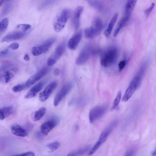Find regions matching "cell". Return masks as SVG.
Segmentation results:
<instances>
[{"instance_id": "obj_13", "label": "cell", "mask_w": 156, "mask_h": 156, "mask_svg": "<svg viewBox=\"0 0 156 156\" xmlns=\"http://www.w3.org/2000/svg\"><path fill=\"white\" fill-rule=\"evenodd\" d=\"M26 32L23 31H15L10 32L2 39V42H10L18 40L24 37L27 34Z\"/></svg>"}, {"instance_id": "obj_12", "label": "cell", "mask_w": 156, "mask_h": 156, "mask_svg": "<svg viewBox=\"0 0 156 156\" xmlns=\"http://www.w3.org/2000/svg\"><path fill=\"white\" fill-rule=\"evenodd\" d=\"M57 85L56 81H53L49 84L39 95V99L41 101L46 100Z\"/></svg>"}, {"instance_id": "obj_40", "label": "cell", "mask_w": 156, "mask_h": 156, "mask_svg": "<svg viewBox=\"0 0 156 156\" xmlns=\"http://www.w3.org/2000/svg\"><path fill=\"white\" fill-rule=\"evenodd\" d=\"M134 150L133 149H130L126 151L124 156H132L134 153Z\"/></svg>"}, {"instance_id": "obj_4", "label": "cell", "mask_w": 156, "mask_h": 156, "mask_svg": "<svg viewBox=\"0 0 156 156\" xmlns=\"http://www.w3.org/2000/svg\"><path fill=\"white\" fill-rule=\"evenodd\" d=\"M118 56V51L116 48L109 49L102 56L101 60V65L105 67L110 66L115 62Z\"/></svg>"}, {"instance_id": "obj_41", "label": "cell", "mask_w": 156, "mask_h": 156, "mask_svg": "<svg viewBox=\"0 0 156 156\" xmlns=\"http://www.w3.org/2000/svg\"><path fill=\"white\" fill-rule=\"evenodd\" d=\"M8 49L7 48L0 51V57L6 55L8 52Z\"/></svg>"}, {"instance_id": "obj_8", "label": "cell", "mask_w": 156, "mask_h": 156, "mask_svg": "<svg viewBox=\"0 0 156 156\" xmlns=\"http://www.w3.org/2000/svg\"><path fill=\"white\" fill-rule=\"evenodd\" d=\"M107 109L105 105L96 106L90 110L89 114V120L91 123H93L101 118L105 114Z\"/></svg>"}, {"instance_id": "obj_31", "label": "cell", "mask_w": 156, "mask_h": 156, "mask_svg": "<svg viewBox=\"0 0 156 156\" xmlns=\"http://www.w3.org/2000/svg\"><path fill=\"white\" fill-rule=\"evenodd\" d=\"M60 144L58 142H53L47 145V147L50 152H53L57 149L60 146Z\"/></svg>"}, {"instance_id": "obj_32", "label": "cell", "mask_w": 156, "mask_h": 156, "mask_svg": "<svg viewBox=\"0 0 156 156\" xmlns=\"http://www.w3.org/2000/svg\"><path fill=\"white\" fill-rule=\"evenodd\" d=\"M54 1L53 0H47L45 1L40 5L38 9V10L41 11L47 8L52 4Z\"/></svg>"}, {"instance_id": "obj_47", "label": "cell", "mask_w": 156, "mask_h": 156, "mask_svg": "<svg viewBox=\"0 0 156 156\" xmlns=\"http://www.w3.org/2000/svg\"><path fill=\"white\" fill-rule=\"evenodd\" d=\"M19 155H20V154H14L11 156H19Z\"/></svg>"}, {"instance_id": "obj_34", "label": "cell", "mask_w": 156, "mask_h": 156, "mask_svg": "<svg viewBox=\"0 0 156 156\" xmlns=\"http://www.w3.org/2000/svg\"><path fill=\"white\" fill-rule=\"evenodd\" d=\"M31 27L30 25L29 24H20L17 25V28L20 29L23 31L26 32L27 30L30 29Z\"/></svg>"}, {"instance_id": "obj_24", "label": "cell", "mask_w": 156, "mask_h": 156, "mask_svg": "<svg viewBox=\"0 0 156 156\" xmlns=\"http://www.w3.org/2000/svg\"><path fill=\"white\" fill-rule=\"evenodd\" d=\"M135 0H128L125 6V15H129L133 11L136 2Z\"/></svg>"}, {"instance_id": "obj_16", "label": "cell", "mask_w": 156, "mask_h": 156, "mask_svg": "<svg viewBox=\"0 0 156 156\" xmlns=\"http://www.w3.org/2000/svg\"><path fill=\"white\" fill-rule=\"evenodd\" d=\"M44 84V82H41L33 87L26 94L25 98L30 99L35 96L41 90Z\"/></svg>"}, {"instance_id": "obj_10", "label": "cell", "mask_w": 156, "mask_h": 156, "mask_svg": "<svg viewBox=\"0 0 156 156\" xmlns=\"http://www.w3.org/2000/svg\"><path fill=\"white\" fill-rule=\"evenodd\" d=\"M59 119L56 117H53L49 120L43 123L40 128L41 133L47 135L58 123Z\"/></svg>"}, {"instance_id": "obj_3", "label": "cell", "mask_w": 156, "mask_h": 156, "mask_svg": "<svg viewBox=\"0 0 156 156\" xmlns=\"http://www.w3.org/2000/svg\"><path fill=\"white\" fill-rule=\"evenodd\" d=\"M70 11L67 9H62L54 20L53 22V27L56 32L61 31L64 28L69 17Z\"/></svg>"}, {"instance_id": "obj_39", "label": "cell", "mask_w": 156, "mask_h": 156, "mask_svg": "<svg viewBox=\"0 0 156 156\" xmlns=\"http://www.w3.org/2000/svg\"><path fill=\"white\" fill-rule=\"evenodd\" d=\"M34 153L33 152L29 151L26 153L20 154L19 156H34Z\"/></svg>"}, {"instance_id": "obj_14", "label": "cell", "mask_w": 156, "mask_h": 156, "mask_svg": "<svg viewBox=\"0 0 156 156\" xmlns=\"http://www.w3.org/2000/svg\"><path fill=\"white\" fill-rule=\"evenodd\" d=\"M82 35V31L80 30L71 37L67 44V46L69 49L71 50L76 49L81 39Z\"/></svg>"}, {"instance_id": "obj_42", "label": "cell", "mask_w": 156, "mask_h": 156, "mask_svg": "<svg viewBox=\"0 0 156 156\" xmlns=\"http://www.w3.org/2000/svg\"><path fill=\"white\" fill-rule=\"evenodd\" d=\"M54 73L55 75H58L59 73V69L57 68L55 69L54 70Z\"/></svg>"}, {"instance_id": "obj_44", "label": "cell", "mask_w": 156, "mask_h": 156, "mask_svg": "<svg viewBox=\"0 0 156 156\" xmlns=\"http://www.w3.org/2000/svg\"><path fill=\"white\" fill-rule=\"evenodd\" d=\"M8 1L7 0H0V6H1L2 4H3L4 3L7 2Z\"/></svg>"}, {"instance_id": "obj_9", "label": "cell", "mask_w": 156, "mask_h": 156, "mask_svg": "<svg viewBox=\"0 0 156 156\" xmlns=\"http://www.w3.org/2000/svg\"><path fill=\"white\" fill-rule=\"evenodd\" d=\"M73 86L72 82H69L64 85L57 93L54 98V105L57 106L62 98L71 90Z\"/></svg>"}, {"instance_id": "obj_23", "label": "cell", "mask_w": 156, "mask_h": 156, "mask_svg": "<svg viewBox=\"0 0 156 156\" xmlns=\"http://www.w3.org/2000/svg\"><path fill=\"white\" fill-rule=\"evenodd\" d=\"M99 33L92 27L85 28L84 30L85 37L87 38H92L97 36Z\"/></svg>"}, {"instance_id": "obj_35", "label": "cell", "mask_w": 156, "mask_h": 156, "mask_svg": "<svg viewBox=\"0 0 156 156\" xmlns=\"http://www.w3.org/2000/svg\"><path fill=\"white\" fill-rule=\"evenodd\" d=\"M155 4L152 3L150 6L145 10V13L146 17H148L149 16Z\"/></svg>"}, {"instance_id": "obj_15", "label": "cell", "mask_w": 156, "mask_h": 156, "mask_svg": "<svg viewBox=\"0 0 156 156\" xmlns=\"http://www.w3.org/2000/svg\"><path fill=\"white\" fill-rule=\"evenodd\" d=\"M83 10V7L81 6L77 7L74 11L72 20L73 25L75 29H77L79 26L80 19Z\"/></svg>"}, {"instance_id": "obj_36", "label": "cell", "mask_w": 156, "mask_h": 156, "mask_svg": "<svg viewBox=\"0 0 156 156\" xmlns=\"http://www.w3.org/2000/svg\"><path fill=\"white\" fill-rule=\"evenodd\" d=\"M126 61L125 60H122L119 62L118 68L119 71H121L123 69L126 65Z\"/></svg>"}, {"instance_id": "obj_43", "label": "cell", "mask_w": 156, "mask_h": 156, "mask_svg": "<svg viewBox=\"0 0 156 156\" xmlns=\"http://www.w3.org/2000/svg\"><path fill=\"white\" fill-rule=\"evenodd\" d=\"M23 58L26 61H29L30 60V57L28 54H26L24 55Z\"/></svg>"}, {"instance_id": "obj_19", "label": "cell", "mask_w": 156, "mask_h": 156, "mask_svg": "<svg viewBox=\"0 0 156 156\" xmlns=\"http://www.w3.org/2000/svg\"><path fill=\"white\" fill-rule=\"evenodd\" d=\"M14 108L12 106L4 107L0 109V120H2L11 115L13 113Z\"/></svg>"}, {"instance_id": "obj_22", "label": "cell", "mask_w": 156, "mask_h": 156, "mask_svg": "<svg viewBox=\"0 0 156 156\" xmlns=\"http://www.w3.org/2000/svg\"><path fill=\"white\" fill-rule=\"evenodd\" d=\"M130 16L129 15H125L121 19L114 32V37L117 36L121 29L126 24L129 19Z\"/></svg>"}, {"instance_id": "obj_17", "label": "cell", "mask_w": 156, "mask_h": 156, "mask_svg": "<svg viewBox=\"0 0 156 156\" xmlns=\"http://www.w3.org/2000/svg\"><path fill=\"white\" fill-rule=\"evenodd\" d=\"M11 130L12 133L16 136L25 137L27 135L26 131L18 125L12 126L11 127Z\"/></svg>"}, {"instance_id": "obj_30", "label": "cell", "mask_w": 156, "mask_h": 156, "mask_svg": "<svg viewBox=\"0 0 156 156\" xmlns=\"http://www.w3.org/2000/svg\"><path fill=\"white\" fill-rule=\"evenodd\" d=\"M26 87H27L25 83L18 84L13 87L12 90L14 92H19L23 90Z\"/></svg>"}, {"instance_id": "obj_27", "label": "cell", "mask_w": 156, "mask_h": 156, "mask_svg": "<svg viewBox=\"0 0 156 156\" xmlns=\"http://www.w3.org/2000/svg\"><path fill=\"white\" fill-rule=\"evenodd\" d=\"M89 4L93 7L98 10L102 9L103 5L100 2L97 1L88 0Z\"/></svg>"}, {"instance_id": "obj_38", "label": "cell", "mask_w": 156, "mask_h": 156, "mask_svg": "<svg viewBox=\"0 0 156 156\" xmlns=\"http://www.w3.org/2000/svg\"><path fill=\"white\" fill-rule=\"evenodd\" d=\"M19 47V44L16 42H13L8 47V48H10L15 50L17 49Z\"/></svg>"}, {"instance_id": "obj_7", "label": "cell", "mask_w": 156, "mask_h": 156, "mask_svg": "<svg viewBox=\"0 0 156 156\" xmlns=\"http://www.w3.org/2000/svg\"><path fill=\"white\" fill-rule=\"evenodd\" d=\"M92 46L90 44L85 45L82 49L78 56L76 64L78 65L84 64L88 60L93 51Z\"/></svg>"}, {"instance_id": "obj_45", "label": "cell", "mask_w": 156, "mask_h": 156, "mask_svg": "<svg viewBox=\"0 0 156 156\" xmlns=\"http://www.w3.org/2000/svg\"><path fill=\"white\" fill-rule=\"evenodd\" d=\"M36 135H37V137L38 138H41V135L40 133L39 132H38L37 133Z\"/></svg>"}, {"instance_id": "obj_6", "label": "cell", "mask_w": 156, "mask_h": 156, "mask_svg": "<svg viewBox=\"0 0 156 156\" xmlns=\"http://www.w3.org/2000/svg\"><path fill=\"white\" fill-rule=\"evenodd\" d=\"M66 44L65 41H63L55 48L52 55L47 60V64L48 66L53 65L62 55L66 49Z\"/></svg>"}, {"instance_id": "obj_46", "label": "cell", "mask_w": 156, "mask_h": 156, "mask_svg": "<svg viewBox=\"0 0 156 156\" xmlns=\"http://www.w3.org/2000/svg\"><path fill=\"white\" fill-rule=\"evenodd\" d=\"M152 156H156V150L154 151L152 153Z\"/></svg>"}, {"instance_id": "obj_11", "label": "cell", "mask_w": 156, "mask_h": 156, "mask_svg": "<svg viewBox=\"0 0 156 156\" xmlns=\"http://www.w3.org/2000/svg\"><path fill=\"white\" fill-rule=\"evenodd\" d=\"M49 70V68L47 67H43L36 73L31 76L25 83L27 87L32 85L39 80L47 73Z\"/></svg>"}, {"instance_id": "obj_29", "label": "cell", "mask_w": 156, "mask_h": 156, "mask_svg": "<svg viewBox=\"0 0 156 156\" xmlns=\"http://www.w3.org/2000/svg\"><path fill=\"white\" fill-rule=\"evenodd\" d=\"M9 22V19L7 18H4L0 22V31H3L7 29Z\"/></svg>"}, {"instance_id": "obj_28", "label": "cell", "mask_w": 156, "mask_h": 156, "mask_svg": "<svg viewBox=\"0 0 156 156\" xmlns=\"http://www.w3.org/2000/svg\"><path fill=\"white\" fill-rule=\"evenodd\" d=\"M121 92L120 91H119L114 100L113 105L111 107L112 110H113L115 109L118 106L121 98Z\"/></svg>"}, {"instance_id": "obj_1", "label": "cell", "mask_w": 156, "mask_h": 156, "mask_svg": "<svg viewBox=\"0 0 156 156\" xmlns=\"http://www.w3.org/2000/svg\"><path fill=\"white\" fill-rule=\"evenodd\" d=\"M146 67V64L143 65L131 81L123 96V101H127L139 87L145 73Z\"/></svg>"}, {"instance_id": "obj_26", "label": "cell", "mask_w": 156, "mask_h": 156, "mask_svg": "<svg viewBox=\"0 0 156 156\" xmlns=\"http://www.w3.org/2000/svg\"><path fill=\"white\" fill-rule=\"evenodd\" d=\"M4 7L2 10V14L5 15L9 12L12 10L13 6V2L12 1H9Z\"/></svg>"}, {"instance_id": "obj_33", "label": "cell", "mask_w": 156, "mask_h": 156, "mask_svg": "<svg viewBox=\"0 0 156 156\" xmlns=\"http://www.w3.org/2000/svg\"><path fill=\"white\" fill-rule=\"evenodd\" d=\"M3 76L5 79V83H8L14 76V75L12 73L7 70L4 72L3 74Z\"/></svg>"}, {"instance_id": "obj_18", "label": "cell", "mask_w": 156, "mask_h": 156, "mask_svg": "<svg viewBox=\"0 0 156 156\" xmlns=\"http://www.w3.org/2000/svg\"><path fill=\"white\" fill-rule=\"evenodd\" d=\"M91 27L100 33L103 28V24L99 16H96L93 18L92 21Z\"/></svg>"}, {"instance_id": "obj_21", "label": "cell", "mask_w": 156, "mask_h": 156, "mask_svg": "<svg viewBox=\"0 0 156 156\" xmlns=\"http://www.w3.org/2000/svg\"><path fill=\"white\" fill-rule=\"evenodd\" d=\"M91 146H86L79 149L73 151L69 153L67 156H79L82 155L89 151Z\"/></svg>"}, {"instance_id": "obj_5", "label": "cell", "mask_w": 156, "mask_h": 156, "mask_svg": "<svg viewBox=\"0 0 156 156\" xmlns=\"http://www.w3.org/2000/svg\"><path fill=\"white\" fill-rule=\"evenodd\" d=\"M57 38L52 37L46 40L42 44L34 47L31 50L32 54L38 56L47 52L56 41Z\"/></svg>"}, {"instance_id": "obj_20", "label": "cell", "mask_w": 156, "mask_h": 156, "mask_svg": "<svg viewBox=\"0 0 156 156\" xmlns=\"http://www.w3.org/2000/svg\"><path fill=\"white\" fill-rule=\"evenodd\" d=\"M118 15L117 13L114 15L109 24L108 28L105 30L104 34L106 37H108L110 36L117 19Z\"/></svg>"}, {"instance_id": "obj_25", "label": "cell", "mask_w": 156, "mask_h": 156, "mask_svg": "<svg viewBox=\"0 0 156 156\" xmlns=\"http://www.w3.org/2000/svg\"><path fill=\"white\" fill-rule=\"evenodd\" d=\"M46 109L44 107H41L35 112L34 113L33 119L34 121H37L40 120L45 114Z\"/></svg>"}, {"instance_id": "obj_37", "label": "cell", "mask_w": 156, "mask_h": 156, "mask_svg": "<svg viewBox=\"0 0 156 156\" xmlns=\"http://www.w3.org/2000/svg\"><path fill=\"white\" fill-rule=\"evenodd\" d=\"M12 64L11 63H8L0 66V72L4 71L12 66Z\"/></svg>"}, {"instance_id": "obj_2", "label": "cell", "mask_w": 156, "mask_h": 156, "mask_svg": "<svg viewBox=\"0 0 156 156\" xmlns=\"http://www.w3.org/2000/svg\"><path fill=\"white\" fill-rule=\"evenodd\" d=\"M117 120H115L109 124L102 131L100 136L98 140L91 148L88 154L89 156L93 154L105 142L118 123Z\"/></svg>"}]
</instances>
